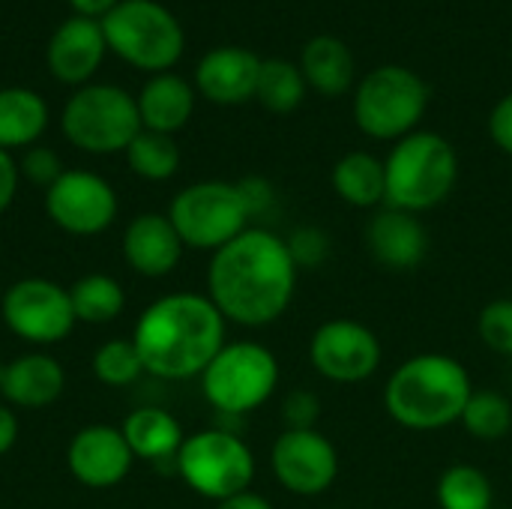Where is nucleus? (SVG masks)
<instances>
[{
  "mask_svg": "<svg viewBox=\"0 0 512 509\" xmlns=\"http://www.w3.org/2000/svg\"><path fill=\"white\" fill-rule=\"evenodd\" d=\"M300 270L285 237L267 228H246L213 252L207 267V297L228 324L249 330L276 324L297 294Z\"/></svg>",
  "mask_w": 512,
  "mask_h": 509,
  "instance_id": "1",
  "label": "nucleus"
},
{
  "mask_svg": "<svg viewBox=\"0 0 512 509\" xmlns=\"http://www.w3.org/2000/svg\"><path fill=\"white\" fill-rule=\"evenodd\" d=\"M228 321L207 294L177 291L153 300L135 321L132 342L144 372L162 381H189L225 348Z\"/></svg>",
  "mask_w": 512,
  "mask_h": 509,
  "instance_id": "2",
  "label": "nucleus"
},
{
  "mask_svg": "<svg viewBox=\"0 0 512 509\" xmlns=\"http://www.w3.org/2000/svg\"><path fill=\"white\" fill-rule=\"evenodd\" d=\"M474 393L465 363L426 351L402 360L384 384L387 417L411 432H438L462 420Z\"/></svg>",
  "mask_w": 512,
  "mask_h": 509,
  "instance_id": "3",
  "label": "nucleus"
},
{
  "mask_svg": "<svg viewBox=\"0 0 512 509\" xmlns=\"http://www.w3.org/2000/svg\"><path fill=\"white\" fill-rule=\"evenodd\" d=\"M387 204L405 213H429L441 207L459 183V153L438 132H411L393 144L384 159Z\"/></svg>",
  "mask_w": 512,
  "mask_h": 509,
  "instance_id": "4",
  "label": "nucleus"
},
{
  "mask_svg": "<svg viewBox=\"0 0 512 509\" xmlns=\"http://www.w3.org/2000/svg\"><path fill=\"white\" fill-rule=\"evenodd\" d=\"M429 108L426 81L399 63L372 69L354 90V123L375 141H402L417 132Z\"/></svg>",
  "mask_w": 512,
  "mask_h": 509,
  "instance_id": "5",
  "label": "nucleus"
},
{
  "mask_svg": "<svg viewBox=\"0 0 512 509\" xmlns=\"http://www.w3.org/2000/svg\"><path fill=\"white\" fill-rule=\"evenodd\" d=\"M279 375V360L267 345L252 339L225 342L201 372V393L222 417H246L273 399Z\"/></svg>",
  "mask_w": 512,
  "mask_h": 509,
  "instance_id": "6",
  "label": "nucleus"
},
{
  "mask_svg": "<svg viewBox=\"0 0 512 509\" xmlns=\"http://www.w3.org/2000/svg\"><path fill=\"white\" fill-rule=\"evenodd\" d=\"M99 24L108 48L135 69L159 75L183 57V27L156 0H120Z\"/></svg>",
  "mask_w": 512,
  "mask_h": 509,
  "instance_id": "7",
  "label": "nucleus"
},
{
  "mask_svg": "<svg viewBox=\"0 0 512 509\" xmlns=\"http://www.w3.org/2000/svg\"><path fill=\"white\" fill-rule=\"evenodd\" d=\"M60 129L66 141L93 156L126 153L132 138L144 129L138 114V99L114 84H84L78 87L60 114Z\"/></svg>",
  "mask_w": 512,
  "mask_h": 509,
  "instance_id": "8",
  "label": "nucleus"
},
{
  "mask_svg": "<svg viewBox=\"0 0 512 509\" xmlns=\"http://www.w3.org/2000/svg\"><path fill=\"white\" fill-rule=\"evenodd\" d=\"M174 465L180 480L213 504L249 492L255 480V453L231 429H201L186 435Z\"/></svg>",
  "mask_w": 512,
  "mask_h": 509,
  "instance_id": "9",
  "label": "nucleus"
},
{
  "mask_svg": "<svg viewBox=\"0 0 512 509\" xmlns=\"http://www.w3.org/2000/svg\"><path fill=\"white\" fill-rule=\"evenodd\" d=\"M168 219L174 222L186 249L210 255L252 228L237 183L225 180H201L180 189L168 207Z\"/></svg>",
  "mask_w": 512,
  "mask_h": 509,
  "instance_id": "10",
  "label": "nucleus"
},
{
  "mask_svg": "<svg viewBox=\"0 0 512 509\" xmlns=\"http://www.w3.org/2000/svg\"><path fill=\"white\" fill-rule=\"evenodd\" d=\"M0 315L9 333H15L21 342L36 348L63 342L78 324L72 312L69 288L42 276H27L3 288Z\"/></svg>",
  "mask_w": 512,
  "mask_h": 509,
  "instance_id": "11",
  "label": "nucleus"
},
{
  "mask_svg": "<svg viewBox=\"0 0 512 509\" xmlns=\"http://www.w3.org/2000/svg\"><path fill=\"white\" fill-rule=\"evenodd\" d=\"M381 360V339L363 321L330 318L309 336V366L330 384H363L381 369Z\"/></svg>",
  "mask_w": 512,
  "mask_h": 509,
  "instance_id": "12",
  "label": "nucleus"
},
{
  "mask_svg": "<svg viewBox=\"0 0 512 509\" xmlns=\"http://www.w3.org/2000/svg\"><path fill=\"white\" fill-rule=\"evenodd\" d=\"M114 186L84 168H69L54 186L45 189L48 219L72 237H96L108 231L117 219Z\"/></svg>",
  "mask_w": 512,
  "mask_h": 509,
  "instance_id": "13",
  "label": "nucleus"
},
{
  "mask_svg": "<svg viewBox=\"0 0 512 509\" xmlns=\"http://www.w3.org/2000/svg\"><path fill=\"white\" fill-rule=\"evenodd\" d=\"M276 483L300 498H318L339 477V450L321 429H285L270 447Z\"/></svg>",
  "mask_w": 512,
  "mask_h": 509,
  "instance_id": "14",
  "label": "nucleus"
},
{
  "mask_svg": "<svg viewBox=\"0 0 512 509\" xmlns=\"http://www.w3.org/2000/svg\"><path fill=\"white\" fill-rule=\"evenodd\" d=\"M132 450L123 438V429L108 423H93L75 432L66 447L69 474L87 489H114L132 471Z\"/></svg>",
  "mask_w": 512,
  "mask_h": 509,
  "instance_id": "15",
  "label": "nucleus"
},
{
  "mask_svg": "<svg viewBox=\"0 0 512 509\" xmlns=\"http://www.w3.org/2000/svg\"><path fill=\"white\" fill-rule=\"evenodd\" d=\"M366 249L384 270L408 273L426 261L429 231L420 216L396 207H381L366 225Z\"/></svg>",
  "mask_w": 512,
  "mask_h": 509,
  "instance_id": "16",
  "label": "nucleus"
},
{
  "mask_svg": "<svg viewBox=\"0 0 512 509\" xmlns=\"http://www.w3.org/2000/svg\"><path fill=\"white\" fill-rule=\"evenodd\" d=\"M123 261L144 279L171 276L183 258V240L168 213H138L123 231Z\"/></svg>",
  "mask_w": 512,
  "mask_h": 509,
  "instance_id": "17",
  "label": "nucleus"
},
{
  "mask_svg": "<svg viewBox=\"0 0 512 509\" xmlns=\"http://www.w3.org/2000/svg\"><path fill=\"white\" fill-rule=\"evenodd\" d=\"M105 51H108V42H105L102 24L96 18L72 15L48 39L45 60L57 81L87 84L93 78V72L102 66Z\"/></svg>",
  "mask_w": 512,
  "mask_h": 509,
  "instance_id": "18",
  "label": "nucleus"
},
{
  "mask_svg": "<svg viewBox=\"0 0 512 509\" xmlns=\"http://www.w3.org/2000/svg\"><path fill=\"white\" fill-rule=\"evenodd\" d=\"M261 57L249 48L222 45L201 57L195 69V90L216 105H240L255 99Z\"/></svg>",
  "mask_w": 512,
  "mask_h": 509,
  "instance_id": "19",
  "label": "nucleus"
},
{
  "mask_svg": "<svg viewBox=\"0 0 512 509\" xmlns=\"http://www.w3.org/2000/svg\"><path fill=\"white\" fill-rule=\"evenodd\" d=\"M63 387H66V372L57 363V357L45 351H27L3 363L0 393L15 408H27V411L48 408L63 396Z\"/></svg>",
  "mask_w": 512,
  "mask_h": 509,
  "instance_id": "20",
  "label": "nucleus"
},
{
  "mask_svg": "<svg viewBox=\"0 0 512 509\" xmlns=\"http://www.w3.org/2000/svg\"><path fill=\"white\" fill-rule=\"evenodd\" d=\"M192 111H195V87L174 72L153 75L138 93L141 126L150 132L174 135L189 123Z\"/></svg>",
  "mask_w": 512,
  "mask_h": 509,
  "instance_id": "21",
  "label": "nucleus"
},
{
  "mask_svg": "<svg viewBox=\"0 0 512 509\" xmlns=\"http://www.w3.org/2000/svg\"><path fill=\"white\" fill-rule=\"evenodd\" d=\"M306 87L321 96H342L354 87V54L336 36H312L300 54Z\"/></svg>",
  "mask_w": 512,
  "mask_h": 509,
  "instance_id": "22",
  "label": "nucleus"
},
{
  "mask_svg": "<svg viewBox=\"0 0 512 509\" xmlns=\"http://www.w3.org/2000/svg\"><path fill=\"white\" fill-rule=\"evenodd\" d=\"M333 192L339 201L357 210H378L387 204V171L384 162L366 150H351L345 153L330 174Z\"/></svg>",
  "mask_w": 512,
  "mask_h": 509,
  "instance_id": "23",
  "label": "nucleus"
},
{
  "mask_svg": "<svg viewBox=\"0 0 512 509\" xmlns=\"http://www.w3.org/2000/svg\"><path fill=\"white\" fill-rule=\"evenodd\" d=\"M123 438L132 450L135 459L144 462H162V459H177L186 432L180 420L165 411V408H138L123 420Z\"/></svg>",
  "mask_w": 512,
  "mask_h": 509,
  "instance_id": "24",
  "label": "nucleus"
},
{
  "mask_svg": "<svg viewBox=\"0 0 512 509\" xmlns=\"http://www.w3.org/2000/svg\"><path fill=\"white\" fill-rule=\"evenodd\" d=\"M48 129V102L30 87L0 90V150L36 147Z\"/></svg>",
  "mask_w": 512,
  "mask_h": 509,
  "instance_id": "25",
  "label": "nucleus"
},
{
  "mask_svg": "<svg viewBox=\"0 0 512 509\" xmlns=\"http://www.w3.org/2000/svg\"><path fill=\"white\" fill-rule=\"evenodd\" d=\"M72 312L78 324H111L126 309V291L123 285L108 273H87L69 288Z\"/></svg>",
  "mask_w": 512,
  "mask_h": 509,
  "instance_id": "26",
  "label": "nucleus"
},
{
  "mask_svg": "<svg viewBox=\"0 0 512 509\" xmlns=\"http://www.w3.org/2000/svg\"><path fill=\"white\" fill-rule=\"evenodd\" d=\"M306 90L309 87H306V78H303L297 63H291L285 57L261 60L255 99L270 114H291V111H297L303 105V99H306Z\"/></svg>",
  "mask_w": 512,
  "mask_h": 509,
  "instance_id": "27",
  "label": "nucleus"
},
{
  "mask_svg": "<svg viewBox=\"0 0 512 509\" xmlns=\"http://www.w3.org/2000/svg\"><path fill=\"white\" fill-rule=\"evenodd\" d=\"M438 509H495V489L483 468L477 465H450L435 483Z\"/></svg>",
  "mask_w": 512,
  "mask_h": 509,
  "instance_id": "28",
  "label": "nucleus"
},
{
  "mask_svg": "<svg viewBox=\"0 0 512 509\" xmlns=\"http://www.w3.org/2000/svg\"><path fill=\"white\" fill-rule=\"evenodd\" d=\"M126 162H129L132 174H138L141 180L162 183V180H171L177 174V168H180V147H177L174 135L141 129L132 138V144L126 147Z\"/></svg>",
  "mask_w": 512,
  "mask_h": 509,
  "instance_id": "29",
  "label": "nucleus"
},
{
  "mask_svg": "<svg viewBox=\"0 0 512 509\" xmlns=\"http://www.w3.org/2000/svg\"><path fill=\"white\" fill-rule=\"evenodd\" d=\"M459 423L474 441H504L512 432V402L501 390H474Z\"/></svg>",
  "mask_w": 512,
  "mask_h": 509,
  "instance_id": "30",
  "label": "nucleus"
},
{
  "mask_svg": "<svg viewBox=\"0 0 512 509\" xmlns=\"http://www.w3.org/2000/svg\"><path fill=\"white\" fill-rule=\"evenodd\" d=\"M93 375L105 387H132L144 372L141 354L132 339H111L93 354Z\"/></svg>",
  "mask_w": 512,
  "mask_h": 509,
  "instance_id": "31",
  "label": "nucleus"
},
{
  "mask_svg": "<svg viewBox=\"0 0 512 509\" xmlns=\"http://www.w3.org/2000/svg\"><path fill=\"white\" fill-rule=\"evenodd\" d=\"M477 336L480 342L495 351L498 357L512 360V300L501 297L483 306L480 318H477Z\"/></svg>",
  "mask_w": 512,
  "mask_h": 509,
  "instance_id": "32",
  "label": "nucleus"
},
{
  "mask_svg": "<svg viewBox=\"0 0 512 509\" xmlns=\"http://www.w3.org/2000/svg\"><path fill=\"white\" fill-rule=\"evenodd\" d=\"M288 252L297 264V270H318L330 261V252H333V240L324 228H315V225H300L294 228L288 237Z\"/></svg>",
  "mask_w": 512,
  "mask_h": 509,
  "instance_id": "33",
  "label": "nucleus"
},
{
  "mask_svg": "<svg viewBox=\"0 0 512 509\" xmlns=\"http://www.w3.org/2000/svg\"><path fill=\"white\" fill-rule=\"evenodd\" d=\"M18 171H21V177L30 180L33 186L48 189V186H54V183L60 180V174H63L66 168H63L60 156H57L51 147H27V153H24L21 162H18Z\"/></svg>",
  "mask_w": 512,
  "mask_h": 509,
  "instance_id": "34",
  "label": "nucleus"
},
{
  "mask_svg": "<svg viewBox=\"0 0 512 509\" xmlns=\"http://www.w3.org/2000/svg\"><path fill=\"white\" fill-rule=\"evenodd\" d=\"M321 411V399L312 390H291L282 402V423L285 429H318Z\"/></svg>",
  "mask_w": 512,
  "mask_h": 509,
  "instance_id": "35",
  "label": "nucleus"
},
{
  "mask_svg": "<svg viewBox=\"0 0 512 509\" xmlns=\"http://www.w3.org/2000/svg\"><path fill=\"white\" fill-rule=\"evenodd\" d=\"M237 189L243 195V204L249 210V219L264 216L273 207V201H276V192H273L270 180H264V177H243V180H237Z\"/></svg>",
  "mask_w": 512,
  "mask_h": 509,
  "instance_id": "36",
  "label": "nucleus"
},
{
  "mask_svg": "<svg viewBox=\"0 0 512 509\" xmlns=\"http://www.w3.org/2000/svg\"><path fill=\"white\" fill-rule=\"evenodd\" d=\"M489 135L498 150L512 156V93H507L489 114Z\"/></svg>",
  "mask_w": 512,
  "mask_h": 509,
  "instance_id": "37",
  "label": "nucleus"
},
{
  "mask_svg": "<svg viewBox=\"0 0 512 509\" xmlns=\"http://www.w3.org/2000/svg\"><path fill=\"white\" fill-rule=\"evenodd\" d=\"M18 180H21L18 162L12 159V153L0 150V216L12 207L15 192H18Z\"/></svg>",
  "mask_w": 512,
  "mask_h": 509,
  "instance_id": "38",
  "label": "nucleus"
},
{
  "mask_svg": "<svg viewBox=\"0 0 512 509\" xmlns=\"http://www.w3.org/2000/svg\"><path fill=\"white\" fill-rule=\"evenodd\" d=\"M18 441V417L9 405H0V456H6Z\"/></svg>",
  "mask_w": 512,
  "mask_h": 509,
  "instance_id": "39",
  "label": "nucleus"
},
{
  "mask_svg": "<svg viewBox=\"0 0 512 509\" xmlns=\"http://www.w3.org/2000/svg\"><path fill=\"white\" fill-rule=\"evenodd\" d=\"M213 509H273V504L264 498V495H258V492H240V495H234V498H225V501H219Z\"/></svg>",
  "mask_w": 512,
  "mask_h": 509,
  "instance_id": "40",
  "label": "nucleus"
},
{
  "mask_svg": "<svg viewBox=\"0 0 512 509\" xmlns=\"http://www.w3.org/2000/svg\"><path fill=\"white\" fill-rule=\"evenodd\" d=\"M117 3H120V0H69V6L75 9V15H81V18H96V21H102Z\"/></svg>",
  "mask_w": 512,
  "mask_h": 509,
  "instance_id": "41",
  "label": "nucleus"
},
{
  "mask_svg": "<svg viewBox=\"0 0 512 509\" xmlns=\"http://www.w3.org/2000/svg\"><path fill=\"white\" fill-rule=\"evenodd\" d=\"M0 300H3V285H0Z\"/></svg>",
  "mask_w": 512,
  "mask_h": 509,
  "instance_id": "42",
  "label": "nucleus"
},
{
  "mask_svg": "<svg viewBox=\"0 0 512 509\" xmlns=\"http://www.w3.org/2000/svg\"><path fill=\"white\" fill-rule=\"evenodd\" d=\"M0 375H3V360H0Z\"/></svg>",
  "mask_w": 512,
  "mask_h": 509,
  "instance_id": "43",
  "label": "nucleus"
}]
</instances>
